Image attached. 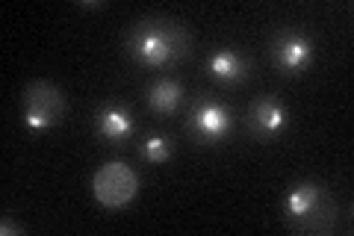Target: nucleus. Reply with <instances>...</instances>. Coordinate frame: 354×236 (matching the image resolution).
I'll list each match as a JSON object with an SVG mask.
<instances>
[{
    "label": "nucleus",
    "instance_id": "obj_1",
    "mask_svg": "<svg viewBox=\"0 0 354 236\" xmlns=\"http://www.w3.org/2000/svg\"><path fill=\"white\" fill-rule=\"evenodd\" d=\"M127 51L139 65L148 69H165L174 60H183L189 53V33L174 21L148 18L139 21L136 30L127 39Z\"/></svg>",
    "mask_w": 354,
    "mask_h": 236
},
{
    "label": "nucleus",
    "instance_id": "obj_2",
    "mask_svg": "<svg viewBox=\"0 0 354 236\" xmlns=\"http://www.w3.org/2000/svg\"><path fill=\"white\" fill-rule=\"evenodd\" d=\"M286 224L304 233H330L337 219V204L330 192L319 183H298L283 198Z\"/></svg>",
    "mask_w": 354,
    "mask_h": 236
},
{
    "label": "nucleus",
    "instance_id": "obj_3",
    "mask_svg": "<svg viewBox=\"0 0 354 236\" xmlns=\"http://www.w3.org/2000/svg\"><path fill=\"white\" fill-rule=\"evenodd\" d=\"M136 189H139V177L127 163L101 165L92 181V192L97 198V204H104L106 210H118L130 204L136 198Z\"/></svg>",
    "mask_w": 354,
    "mask_h": 236
},
{
    "label": "nucleus",
    "instance_id": "obj_4",
    "mask_svg": "<svg viewBox=\"0 0 354 236\" xmlns=\"http://www.w3.org/2000/svg\"><path fill=\"white\" fill-rule=\"evenodd\" d=\"M65 98L53 83L36 80L27 86L24 92V121L30 130H48L62 121Z\"/></svg>",
    "mask_w": 354,
    "mask_h": 236
},
{
    "label": "nucleus",
    "instance_id": "obj_5",
    "mask_svg": "<svg viewBox=\"0 0 354 236\" xmlns=\"http://www.w3.org/2000/svg\"><path fill=\"white\" fill-rule=\"evenodd\" d=\"M230 125H234V118H230V109L216 104V100H201V104H195L192 118H189L192 136L198 142H204V145L221 142L230 133Z\"/></svg>",
    "mask_w": 354,
    "mask_h": 236
},
{
    "label": "nucleus",
    "instance_id": "obj_6",
    "mask_svg": "<svg viewBox=\"0 0 354 236\" xmlns=\"http://www.w3.org/2000/svg\"><path fill=\"white\" fill-rule=\"evenodd\" d=\"M272 51H274V62H278L283 74H301L310 65V60H313V42L295 30L281 33L272 42Z\"/></svg>",
    "mask_w": 354,
    "mask_h": 236
},
{
    "label": "nucleus",
    "instance_id": "obj_7",
    "mask_svg": "<svg viewBox=\"0 0 354 236\" xmlns=\"http://www.w3.org/2000/svg\"><path fill=\"white\" fill-rule=\"evenodd\" d=\"M95 127H97V136L113 142V145H121L127 136H133V116L127 107L121 104H106L97 109L95 116Z\"/></svg>",
    "mask_w": 354,
    "mask_h": 236
},
{
    "label": "nucleus",
    "instance_id": "obj_8",
    "mask_svg": "<svg viewBox=\"0 0 354 236\" xmlns=\"http://www.w3.org/2000/svg\"><path fill=\"white\" fill-rule=\"evenodd\" d=\"M207 71H209L213 80L225 83V86H234V83H242L251 74V62L242 53L225 48V51H216L213 56H209Z\"/></svg>",
    "mask_w": 354,
    "mask_h": 236
},
{
    "label": "nucleus",
    "instance_id": "obj_9",
    "mask_svg": "<svg viewBox=\"0 0 354 236\" xmlns=\"http://www.w3.org/2000/svg\"><path fill=\"white\" fill-rule=\"evenodd\" d=\"M286 125V109L278 98H260L251 107V130L260 139H272L274 133H281Z\"/></svg>",
    "mask_w": 354,
    "mask_h": 236
},
{
    "label": "nucleus",
    "instance_id": "obj_10",
    "mask_svg": "<svg viewBox=\"0 0 354 236\" xmlns=\"http://www.w3.org/2000/svg\"><path fill=\"white\" fill-rule=\"evenodd\" d=\"M180 98H183V86L171 80V77H162V80H157L148 89V107L157 116H171L180 107Z\"/></svg>",
    "mask_w": 354,
    "mask_h": 236
},
{
    "label": "nucleus",
    "instance_id": "obj_11",
    "mask_svg": "<svg viewBox=\"0 0 354 236\" xmlns=\"http://www.w3.org/2000/svg\"><path fill=\"white\" fill-rule=\"evenodd\" d=\"M142 154H145V160L153 163V165L165 163V160L171 156V151H169V139H165V136H148L145 145H142Z\"/></svg>",
    "mask_w": 354,
    "mask_h": 236
},
{
    "label": "nucleus",
    "instance_id": "obj_12",
    "mask_svg": "<svg viewBox=\"0 0 354 236\" xmlns=\"http://www.w3.org/2000/svg\"><path fill=\"white\" fill-rule=\"evenodd\" d=\"M0 233H3V236H9V233H24V228L15 224V221H9V219H3V224H0Z\"/></svg>",
    "mask_w": 354,
    "mask_h": 236
}]
</instances>
